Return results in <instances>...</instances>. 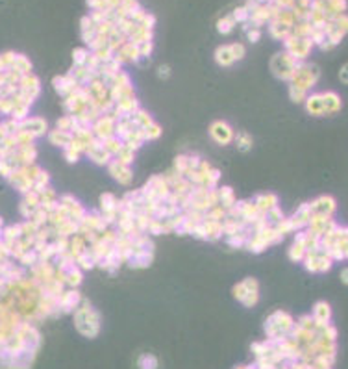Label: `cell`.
<instances>
[{"label": "cell", "instance_id": "obj_12", "mask_svg": "<svg viewBox=\"0 0 348 369\" xmlns=\"http://www.w3.org/2000/svg\"><path fill=\"white\" fill-rule=\"evenodd\" d=\"M289 93H291V98H293L295 102H302V100L306 98V91H304V89H300V87H295V85H291Z\"/></svg>", "mask_w": 348, "mask_h": 369}, {"label": "cell", "instance_id": "obj_6", "mask_svg": "<svg viewBox=\"0 0 348 369\" xmlns=\"http://www.w3.org/2000/svg\"><path fill=\"white\" fill-rule=\"evenodd\" d=\"M306 108L311 115H324V102H322V93L309 95L306 98Z\"/></svg>", "mask_w": 348, "mask_h": 369}, {"label": "cell", "instance_id": "obj_17", "mask_svg": "<svg viewBox=\"0 0 348 369\" xmlns=\"http://www.w3.org/2000/svg\"><path fill=\"white\" fill-rule=\"evenodd\" d=\"M311 2H313V0H298V6H302V8H309V6H311Z\"/></svg>", "mask_w": 348, "mask_h": 369}, {"label": "cell", "instance_id": "obj_1", "mask_svg": "<svg viewBox=\"0 0 348 369\" xmlns=\"http://www.w3.org/2000/svg\"><path fill=\"white\" fill-rule=\"evenodd\" d=\"M298 67V60H295L289 52L276 54L272 58V71L276 73L278 78H284V80H291L293 73Z\"/></svg>", "mask_w": 348, "mask_h": 369}, {"label": "cell", "instance_id": "obj_13", "mask_svg": "<svg viewBox=\"0 0 348 369\" xmlns=\"http://www.w3.org/2000/svg\"><path fill=\"white\" fill-rule=\"evenodd\" d=\"M230 50H232L233 60H241V58L244 56V47L241 45V43H233V45H230Z\"/></svg>", "mask_w": 348, "mask_h": 369}, {"label": "cell", "instance_id": "obj_9", "mask_svg": "<svg viewBox=\"0 0 348 369\" xmlns=\"http://www.w3.org/2000/svg\"><path fill=\"white\" fill-rule=\"evenodd\" d=\"M328 317H330V306L326 303H318L315 306V319L317 321H324L328 323Z\"/></svg>", "mask_w": 348, "mask_h": 369}, {"label": "cell", "instance_id": "obj_15", "mask_svg": "<svg viewBox=\"0 0 348 369\" xmlns=\"http://www.w3.org/2000/svg\"><path fill=\"white\" fill-rule=\"evenodd\" d=\"M339 78H341L343 84H348V64L339 71Z\"/></svg>", "mask_w": 348, "mask_h": 369}, {"label": "cell", "instance_id": "obj_7", "mask_svg": "<svg viewBox=\"0 0 348 369\" xmlns=\"http://www.w3.org/2000/svg\"><path fill=\"white\" fill-rule=\"evenodd\" d=\"M293 32V26H289V24H285V22H278V21H272L271 22V35L274 37V39H287L289 35Z\"/></svg>", "mask_w": 348, "mask_h": 369}, {"label": "cell", "instance_id": "obj_16", "mask_svg": "<svg viewBox=\"0 0 348 369\" xmlns=\"http://www.w3.org/2000/svg\"><path fill=\"white\" fill-rule=\"evenodd\" d=\"M341 282H345V284H348V267H347V269H343V271H341Z\"/></svg>", "mask_w": 348, "mask_h": 369}, {"label": "cell", "instance_id": "obj_10", "mask_svg": "<svg viewBox=\"0 0 348 369\" xmlns=\"http://www.w3.org/2000/svg\"><path fill=\"white\" fill-rule=\"evenodd\" d=\"M233 26H235V19H233V17H224V19H221L219 24H217V28H219L221 33H230L233 30Z\"/></svg>", "mask_w": 348, "mask_h": 369}, {"label": "cell", "instance_id": "obj_18", "mask_svg": "<svg viewBox=\"0 0 348 369\" xmlns=\"http://www.w3.org/2000/svg\"><path fill=\"white\" fill-rule=\"evenodd\" d=\"M159 74H161V76H163V74H165V76H167V74H169V69H167V67H165V69H163V67H161V69H159Z\"/></svg>", "mask_w": 348, "mask_h": 369}, {"label": "cell", "instance_id": "obj_2", "mask_svg": "<svg viewBox=\"0 0 348 369\" xmlns=\"http://www.w3.org/2000/svg\"><path fill=\"white\" fill-rule=\"evenodd\" d=\"M285 47H287V52L291 54L295 60H304L307 54L311 52V47H313V41L309 37H296V35H289L285 39Z\"/></svg>", "mask_w": 348, "mask_h": 369}, {"label": "cell", "instance_id": "obj_11", "mask_svg": "<svg viewBox=\"0 0 348 369\" xmlns=\"http://www.w3.org/2000/svg\"><path fill=\"white\" fill-rule=\"evenodd\" d=\"M232 17L235 19V22H244V21H248V19H250V13H248L246 8H237V10L233 11Z\"/></svg>", "mask_w": 348, "mask_h": 369}, {"label": "cell", "instance_id": "obj_5", "mask_svg": "<svg viewBox=\"0 0 348 369\" xmlns=\"http://www.w3.org/2000/svg\"><path fill=\"white\" fill-rule=\"evenodd\" d=\"M211 136L217 139V143L226 145V143H230V139H232V130H230V127H228L226 123H215V125L211 127Z\"/></svg>", "mask_w": 348, "mask_h": 369}, {"label": "cell", "instance_id": "obj_3", "mask_svg": "<svg viewBox=\"0 0 348 369\" xmlns=\"http://www.w3.org/2000/svg\"><path fill=\"white\" fill-rule=\"evenodd\" d=\"M311 211L315 215H330L335 211V201L332 197H320L317 201L311 202Z\"/></svg>", "mask_w": 348, "mask_h": 369}, {"label": "cell", "instance_id": "obj_4", "mask_svg": "<svg viewBox=\"0 0 348 369\" xmlns=\"http://www.w3.org/2000/svg\"><path fill=\"white\" fill-rule=\"evenodd\" d=\"M322 102H324V115H333V113H337L339 110H341V98H339L337 93H333V91H328V93H322Z\"/></svg>", "mask_w": 348, "mask_h": 369}, {"label": "cell", "instance_id": "obj_14", "mask_svg": "<svg viewBox=\"0 0 348 369\" xmlns=\"http://www.w3.org/2000/svg\"><path fill=\"white\" fill-rule=\"evenodd\" d=\"M246 35H248V41L256 43V41H259V35H261V33H259V30H257V28H252V30H248V33H246Z\"/></svg>", "mask_w": 348, "mask_h": 369}, {"label": "cell", "instance_id": "obj_8", "mask_svg": "<svg viewBox=\"0 0 348 369\" xmlns=\"http://www.w3.org/2000/svg\"><path fill=\"white\" fill-rule=\"evenodd\" d=\"M217 62L222 65H230L233 62L232 50H230V45L228 47H219L217 48Z\"/></svg>", "mask_w": 348, "mask_h": 369}]
</instances>
